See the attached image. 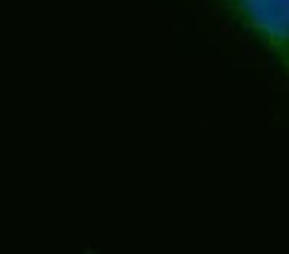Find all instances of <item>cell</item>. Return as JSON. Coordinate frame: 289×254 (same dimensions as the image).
Masks as SVG:
<instances>
[{
    "instance_id": "6da1fadb",
    "label": "cell",
    "mask_w": 289,
    "mask_h": 254,
    "mask_svg": "<svg viewBox=\"0 0 289 254\" xmlns=\"http://www.w3.org/2000/svg\"><path fill=\"white\" fill-rule=\"evenodd\" d=\"M201 4L289 97V0H201Z\"/></svg>"
}]
</instances>
